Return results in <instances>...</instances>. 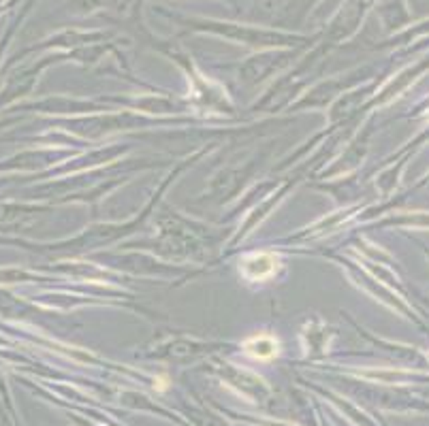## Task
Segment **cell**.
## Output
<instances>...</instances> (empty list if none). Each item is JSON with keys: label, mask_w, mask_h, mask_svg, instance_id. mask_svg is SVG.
Returning a JSON list of instances; mask_svg holds the SVG:
<instances>
[{"label": "cell", "mask_w": 429, "mask_h": 426, "mask_svg": "<svg viewBox=\"0 0 429 426\" xmlns=\"http://www.w3.org/2000/svg\"><path fill=\"white\" fill-rule=\"evenodd\" d=\"M275 268H278V258L271 254H254V256L244 258L242 262V273L252 281L271 277L275 273Z\"/></svg>", "instance_id": "1"}, {"label": "cell", "mask_w": 429, "mask_h": 426, "mask_svg": "<svg viewBox=\"0 0 429 426\" xmlns=\"http://www.w3.org/2000/svg\"><path fill=\"white\" fill-rule=\"evenodd\" d=\"M278 348H280V343L271 334H256V337L244 343V352L254 361H271L278 356Z\"/></svg>", "instance_id": "2"}]
</instances>
